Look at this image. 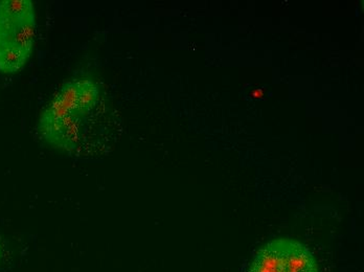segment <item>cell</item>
I'll list each match as a JSON object with an SVG mask.
<instances>
[{"instance_id":"6da1fadb","label":"cell","mask_w":364,"mask_h":272,"mask_svg":"<svg viewBox=\"0 0 364 272\" xmlns=\"http://www.w3.org/2000/svg\"><path fill=\"white\" fill-rule=\"evenodd\" d=\"M40 138L68 156L104 153L117 136V119L101 82L79 75L64 82L38 119Z\"/></svg>"},{"instance_id":"7a4b0ae2","label":"cell","mask_w":364,"mask_h":272,"mask_svg":"<svg viewBox=\"0 0 364 272\" xmlns=\"http://www.w3.org/2000/svg\"><path fill=\"white\" fill-rule=\"evenodd\" d=\"M36 11L31 0H0V72L16 75L33 54Z\"/></svg>"},{"instance_id":"3957f363","label":"cell","mask_w":364,"mask_h":272,"mask_svg":"<svg viewBox=\"0 0 364 272\" xmlns=\"http://www.w3.org/2000/svg\"><path fill=\"white\" fill-rule=\"evenodd\" d=\"M250 272H318V266L305 245L282 238L259 249Z\"/></svg>"},{"instance_id":"277c9868","label":"cell","mask_w":364,"mask_h":272,"mask_svg":"<svg viewBox=\"0 0 364 272\" xmlns=\"http://www.w3.org/2000/svg\"><path fill=\"white\" fill-rule=\"evenodd\" d=\"M0 256H1V245H0Z\"/></svg>"}]
</instances>
